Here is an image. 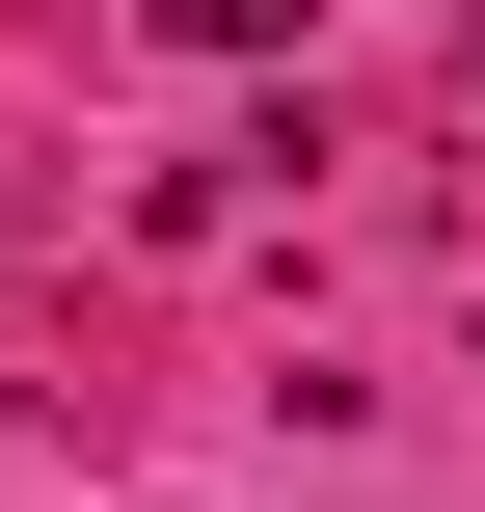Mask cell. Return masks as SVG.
Wrapping results in <instances>:
<instances>
[{"instance_id": "obj_1", "label": "cell", "mask_w": 485, "mask_h": 512, "mask_svg": "<svg viewBox=\"0 0 485 512\" xmlns=\"http://www.w3.org/2000/svg\"><path fill=\"white\" fill-rule=\"evenodd\" d=\"M162 27H189V54H297V0H162Z\"/></svg>"}]
</instances>
